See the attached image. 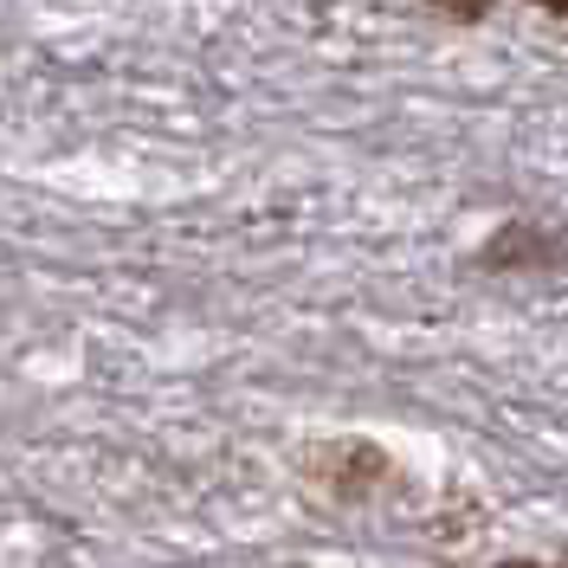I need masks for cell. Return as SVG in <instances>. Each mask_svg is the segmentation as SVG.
<instances>
[{"mask_svg":"<svg viewBox=\"0 0 568 568\" xmlns=\"http://www.w3.org/2000/svg\"><path fill=\"white\" fill-rule=\"evenodd\" d=\"M562 265H568V240L542 220H504L478 246V272H491V278H542V272H562Z\"/></svg>","mask_w":568,"mask_h":568,"instance_id":"obj_1","label":"cell"},{"mask_svg":"<svg viewBox=\"0 0 568 568\" xmlns=\"http://www.w3.org/2000/svg\"><path fill=\"white\" fill-rule=\"evenodd\" d=\"M317 478H323V491L336 497V504H362V497L382 491V478H388V459H382L368 439H336V446H323Z\"/></svg>","mask_w":568,"mask_h":568,"instance_id":"obj_2","label":"cell"},{"mask_svg":"<svg viewBox=\"0 0 568 568\" xmlns=\"http://www.w3.org/2000/svg\"><path fill=\"white\" fill-rule=\"evenodd\" d=\"M426 7H433L439 20H459V27H478V20L491 13L497 0H426Z\"/></svg>","mask_w":568,"mask_h":568,"instance_id":"obj_3","label":"cell"},{"mask_svg":"<svg viewBox=\"0 0 568 568\" xmlns=\"http://www.w3.org/2000/svg\"><path fill=\"white\" fill-rule=\"evenodd\" d=\"M530 7H542V13H556V20H568V0H530Z\"/></svg>","mask_w":568,"mask_h":568,"instance_id":"obj_4","label":"cell"},{"mask_svg":"<svg viewBox=\"0 0 568 568\" xmlns=\"http://www.w3.org/2000/svg\"><path fill=\"white\" fill-rule=\"evenodd\" d=\"M497 568H542V562H524V556H517V562H497Z\"/></svg>","mask_w":568,"mask_h":568,"instance_id":"obj_5","label":"cell"},{"mask_svg":"<svg viewBox=\"0 0 568 568\" xmlns=\"http://www.w3.org/2000/svg\"><path fill=\"white\" fill-rule=\"evenodd\" d=\"M542 568H568V562H542Z\"/></svg>","mask_w":568,"mask_h":568,"instance_id":"obj_6","label":"cell"}]
</instances>
